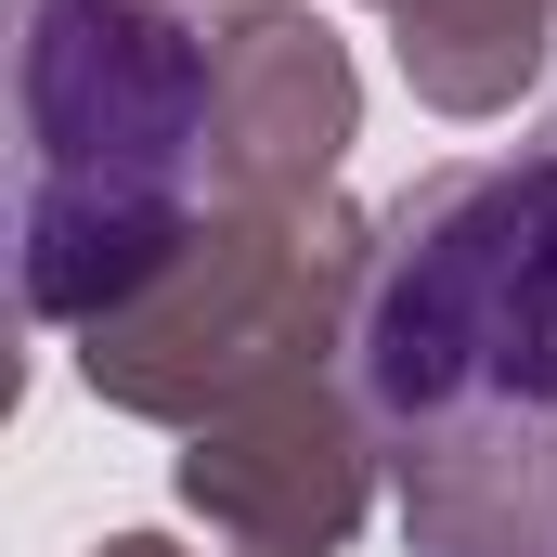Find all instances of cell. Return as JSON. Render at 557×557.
I'll use <instances>...</instances> for the list:
<instances>
[{"instance_id":"6da1fadb","label":"cell","mask_w":557,"mask_h":557,"mask_svg":"<svg viewBox=\"0 0 557 557\" xmlns=\"http://www.w3.org/2000/svg\"><path fill=\"white\" fill-rule=\"evenodd\" d=\"M337 376L416 557H557V117L376 208Z\"/></svg>"},{"instance_id":"7a4b0ae2","label":"cell","mask_w":557,"mask_h":557,"mask_svg":"<svg viewBox=\"0 0 557 557\" xmlns=\"http://www.w3.org/2000/svg\"><path fill=\"white\" fill-rule=\"evenodd\" d=\"M26 311L91 337L221 221V39L169 0H26Z\"/></svg>"},{"instance_id":"3957f363","label":"cell","mask_w":557,"mask_h":557,"mask_svg":"<svg viewBox=\"0 0 557 557\" xmlns=\"http://www.w3.org/2000/svg\"><path fill=\"white\" fill-rule=\"evenodd\" d=\"M363 260H376V221L337 208V195L324 208H221L131 311H104L78 337V376H91V403L156 416V428L195 441L208 416H234L247 389L311 376L350 337Z\"/></svg>"},{"instance_id":"277c9868","label":"cell","mask_w":557,"mask_h":557,"mask_svg":"<svg viewBox=\"0 0 557 557\" xmlns=\"http://www.w3.org/2000/svg\"><path fill=\"white\" fill-rule=\"evenodd\" d=\"M376 428L350 403V376H273L234 416H208L182 441V506L234 557H350V532L376 519Z\"/></svg>"},{"instance_id":"5b68a950","label":"cell","mask_w":557,"mask_h":557,"mask_svg":"<svg viewBox=\"0 0 557 557\" xmlns=\"http://www.w3.org/2000/svg\"><path fill=\"white\" fill-rule=\"evenodd\" d=\"M350 143H363L350 39L311 0H234L221 13V208H324Z\"/></svg>"},{"instance_id":"8992f818","label":"cell","mask_w":557,"mask_h":557,"mask_svg":"<svg viewBox=\"0 0 557 557\" xmlns=\"http://www.w3.org/2000/svg\"><path fill=\"white\" fill-rule=\"evenodd\" d=\"M389 52L428 117H506L557 52V0H389Z\"/></svg>"},{"instance_id":"52a82bcc","label":"cell","mask_w":557,"mask_h":557,"mask_svg":"<svg viewBox=\"0 0 557 557\" xmlns=\"http://www.w3.org/2000/svg\"><path fill=\"white\" fill-rule=\"evenodd\" d=\"M91 557H195V545H169V532H104Z\"/></svg>"},{"instance_id":"ba28073f","label":"cell","mask_w":557,"mask_h":557,"mask_svg":"<svg viewBox=\"0 0 557 557\" xmlns=\"http://www.w3.org/2000/svg\"><path fill=\"white\" fill-rule=\"evenodd\" d=\"M169 13H195V0H169ZM221 13H234V0H221Z\"/></svg>"}]
</instances>
